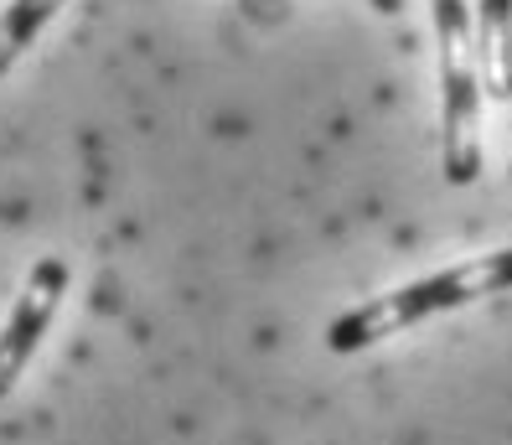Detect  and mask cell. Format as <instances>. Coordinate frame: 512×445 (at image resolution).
Returning a JSON list of instances; mask_svg holds the SVG:
<instances>
[{"label":"cell","instance_id":"cell-3","mask_svg":"<svg viewBox=\"0 0 512 445\" xmlns=\"http://www.w3.org/2000/svg\"><path fill=\"white\" fill-rule=\"evenodd\" d=\"M68 264L47 254L32 264V275H26L21 295H16V306L6 316V326H0V399H6L16 389V378L26 373V363L37 358V347L47 337V326L57 316V306H63V295H68Z\"/></svg>","mask_w":512,"mask_h":445},{"label":"cell","instance_id":"cell-2","mask_svg":"<svg viewBox=\"0 0 512 445\" xmlns=\"http://www.w3.org/2000/svg\"><path fill=\"white\" fill-rule=\"evenodd\" d=\"M435 52H440V166L450 187L481 176V73L471 42L466 0H435Z\"/></svg>","mask_w":512,"mask_h":445},{"label":"cell","instance_id":"cell-5","mask_svg":"<svg viewBox=\"0 0 512 445\" xmlns=\"http://www.w3.org/2000/svg\"><path fill=\"white\" fill-rule=\"evenodd\" d=\"M63 6L68 0H11V6L0 11V78L16 68V57L42 37V26Z\"/></svg>","mask_w":512,"mask_h":445},{"label":"cell","instance_id":"cell-1","mask_svg":"<svg viewBox=\"0 0 512 445\" xmlns=\"http://www.w3.org/2000/svg\"><path fill=\"white\" fill-rule=\"evenodd\" d=\"M502 290H512V249L450 264V270H435L425 280H409L399 290H383L373 301L342 311L326 326V352H342L347 358V352H363L383 337H399L440 311H461V306L487 301V295H502Z\"/></svg>","mask_w":512,"mask_h":445},{"label":"cell","instance_id":"cell-4","mask_svg":"<svg viewBox=\"0 0 512 445\" xmlns=\"http://www.w3.org/2000/svg\"><path fill=\"white\" fill-rule=\"evenodd\" d=\"M476 73H481V94L512 104V0H476Z\"/></svg>","mask_w":512,"mask_h":445}]
</instances>
